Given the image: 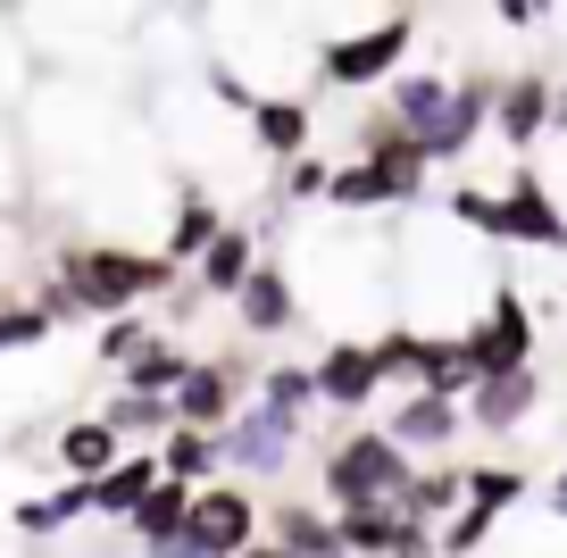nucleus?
I'll use <instances>...</instances> for the list:
<instances>
[{"instance_id":"obj_1","label":"nucleus","mask_w":567,"mask_h":558,"mask_svg":"<svg viewBox=\"0 0 567 558\" xmlns=\"http://www.w3.org/2000/svg\"><path fill=\"white\" fill-rule=\"evenodd\" d=\"M176 267L159 250H125V242H68L59 250V292L42 300V317H134V300L167 292Z\"/></svg>"},{"instance_id":"obj_2","label":"nucleus","mask_w":567,"mask_h":558,"mask_svg":"<svg viewBox=\"0 0 567 558\" xmlns=\"http://www.w3.org/2000/svg\"><path fill=\"white\" fill-rule=\"evenodd\" d=\"M318 484L334 508H401V492L417 484V458L384 434V425H359V434L326 442L318 451Z\"/></svg>"},{"instance_id":"obj_3","label":"nucleus","mask_w":567,"mask_h":558,"mask_svg":"<svg viewBox=\"0 0 567 558\" xmlns=\"http://www.w3.org/2000/svg\"><path fill=\"white\" fill-rule=\"evenodd\" d=\"M417 51V18L409 9H392V18L359 25V34L342 42H318V84L334 92H375V84H401V59Z\"/></svg>"},{"instance_id":"obj_4","label":"nucleus","mask_w":567,"mask_h":558,"mask_svg":"<svg viewBox=\"0 0 567 558\" xmlns=\"http://www.w3.org/2000/svg\"><path fill=\"white\" fill-rule=\"evenodd\" d=\"M425 167H434L425 151H409V158H342L334 184H326V209H342V217L409 209V200H425Z\"/></svg>"},{"instance_id":"obj_5","label":"nucleus","mask_w":567,"mask_h":558,"mask_svg":"<svg viewBox=\"0 0 567 558\" xmlns=\"http://www.w3.org/2000/svg\"><path fill=\"white\" fill-rule=\"evenodd\" d=\"M259 525H267V508L250 500V484L217 475L209 492H193V534H184V550H193V558H243V550L267 541Z\"/></svg>"},{"instance_id":"obj_6","label":"nucleus","mask_w":567,"mask_h":558,"mask_svg":"<svg viewBox=\"0 0 567 558\" xmlns=\"http://www.w3.org/2000/svg\"><path fill=\"white\" fill-rule=\"evenodd\" d=\"M467 342H476V366H484V384H493V375H517V366H534V342H543V326H534L526 292H517V283H501V292L484 300V317L467 326ZM484 384H476V392H484Z\"/></svg>"},{"instance_id":"obj_7","label":"nucleus","mask_w":567,"mask_h":558,"mask_svg":"<svg viewBox=\"0 0 567 558\" xmlns=\"http://www.w3.org/2000/svg\"><path fill=\"white\" fill-rule=\"evenodd\" d=\"M501 242L567 250V209L550 200V175H534V158H517V167L501 175Z\"/></svg>"},{"instance_id":"obj_8","label":"nucleus","mask_w":567,"mask_h":558,"mask_svg":"<svg viewBox=\"0 0 567 558\" xmlns=\"http://www.w3.org/2000/svg\"><path fill=\"white\" fill-rule=\"evenodd\" d=\"M301 434H309V425H292V417H276V409L250 401V409H243V417H234L217 442H226L234 484H250V475H259V484H276V475L292 467V442H301Z\"/></svg>"},{"instance_id":"obj_9","label":"nucleus","mask_w":567,"mask_h":558,"mask_svg":"<svg viewBox=\"0 0 567 558\" xmlns=\"http://www.w3.org/2000/svg\"><path fill=\"white\" fill-rule=\"evenodd\" d=\"M243 392H250V359H200L193 375H184V392H176V425H193V434H226V425L250 409Z\"/></svg>"},{"instance_id":"obj_10","label":"nucleus","mask_w":567,"mask_h":558,"mask_svg":"<svg viewBox=\"0 0 567 558\" xmlns=\"http://www.w3.org/2000/svg\"><path fill=\"white\" fill-rule=\"evenodd\" d=\"M392 442H401L417 467H434V458H460V434H467V409L460 401H434V392H401L392 401Z\"/></svg>"},{"instance_id":"obj_11","label":"nucleus","mask_w":567,"mask_h":558,"mask_svg":"<svg viewBox=\"0 0 567 558\" xmlns=\"http://www.w3.org/2000/svg\"><path fill=\"white\" fill-rule=\"evenodd\" d=\"M493 108H501V75H460V92H451V117L434 125V142H425V158L434 167H451V158H467L484 134H493Z\"/></svg>"},{"instance_id":"obj_12","label":"nucleus","mask_w":567,"mask_h":558,"mask_svg":"<svg viewBox=\"0 0 567 558\" xmlns=\"http://www.w3.org/2000/svg\"><path fill=\"white\" fill-rule=\"evenodd\" d=\"M267 541H276L284 558H351L342 517L318 508V500H267Z\"/></svg>"},{"instance_id":"obj_13","label":"nucleus","mask_w":567,"mask_h":558,"mask_svg":"<svg viewBox=\"0 0 567 558\" xmlns=\"http://www.w3.org/2000/svg\"><path fill=\"white\" fill-rule=\"evenodd\" d=\"M550 108H559V84H550V75H501V108H493V134L509 142L517 158L534 151V142L550 134Z\"/></svg>"},{"instance_id":"obj_14","label":"nucleus","mask_w":567,"mask_h":558,"mask_svg":"<svg viewBox=\"0 0 567 558\" xmlns=\"http://www.w3.org/2000/svg\"><path fill=\"white\" fill-rule=\"evenodd\" d=\"M375 392H384L375 342H326V359H318V401H326V409H368Z\"/></svg>"},{"instance_id":"obj_15","label":"nucleus","mask_w":567,"mask_h":558,"mask_svg":"<svg viewBox=\"0 0 567 558\" xmlns=\"http://www.w3.org/2000/svg\"><path fill=\"white\" fill-rule=\"evenodd\" d=\"M309 134H318V108L301 101V92H267L259 108H250V142H259V158H309Z\"/></svg>"},{"instance_id":"obj_16","label":"nucleus","mask_w":567,"mask_h":558,"mask_svg":"<svg viewBox=\"0 0 567 558\" xmlns=\"http://www.w3.org/2000/svg\"><path fill=\"white\" fill-rule=\"evenodd\" d=\"M543 366H517V375H493V384L476 392V401H467V425H476V434H517V425L534 417V409H543Z\"/></svg>"},{"instance_id":"obj_17","label":"nucleus","mask_w":567,"mask_h":558,"mask_svg":"<svg viewBox=\"0 0 567 558\" xmlns=\"http://www.w3.org/2000/svg\"><path fill=\"white\" fill-rule=\"evenodd\" d=\"M460 508H467V458H434V467H417V484L401 492V517L425 525V534H443Z\"/></svg>"},{"instance_id":"obj_18","label":"nucleus","mask_w":567,"mask_h":558,"mask_svg":"<svg viewBox=\"0 0 567 558\" xmlns=\"http://www.w3.org/2000/svg\"><path fill=\"white\" fill-rule=\"evenodd\" d=\"M259 226H226L217 234V250L193 267V292H209V300H243V283L259 276Z\"/></svg>"},{"instance_id":"obj_19","label":"nucleus","mask_w":567,"mask_h":558,"mask_svg":"<svg viewBox=\"0 0 567 558\" xmlns=\"http://www.w3.org/2000/svg\"><path fill=\"white\" fill-rule=\"evenodd\" d=\"M451 92H460L451 75H401V84H384V108H392V125L425 151V142H434V125L451 117Z\"/></svg>"},{"instance_id":"obj_20","label":"nucleus","mask_w":567,"mask_h":558,"mask_svg":"<svg viewBox=\"0 0 567 558\" xmlns=\"http://www.w3.org/2000/svg\"><path fill=\"white\" fill-rule=\"evenodd\" d=\"M234 309H243V326H250V333H292V326H301V292H292V267L267 259L259 276L243 283V300H234Z\"/></svg>"},{"instance_id":"obj_21","label":"nucleus","mask_w":567,"mask_h":558,"mask_svg":"<svg viewBox=\"0 0 567 558\" xmlns=\"http://www.w3.org/2000/svg\"><path fill=\"white\" fill-rule=\"evenodd\" d=\"M159 484H167L159 451H134V458H117V467L92 484V508H101V517H125V525H134V517H142V500H151Z\"/></svg>"},{"instance_id":"obj_22","label":"nucleus","mask_w":567,"mask_h":558,"mask_svg":"<svg viewBox=\"0 0 567 558\" xmlns=\"http://www.w3.org/2000/svg\"><path fill=\"white\" fill-rule=\"evenodd\" d=\"M217 234H226L217 200H209V193H184V200H176V226H167V242H159V259H167V267H200V259L217 250Z\"/></svg>"},{"instance_id":"obj_23","label":"nucleus","mask_w":567,"mask_h":558,"mask_svg":"<svg viewBox=\"0 0 567 558\" xmlns=\"http://www.w3.org/2000/svg\"><path fill=\"white\" fill-rule=\"evenodd\" d=\"M117 458H125V442H117V434H109V425H101V417H75V425H68V434H59V467H68V475H75V484H101V475H109V467H117Z\"/></svg>"},{"instance_id":"obj_24","label":"nucleus","mask_w":567,"mask_h":558,"mask_svg":"<svg viewBox=\"0 0 567 558\" xmlns=\"http://www.w3.org/2000/svg\"><path fill=\"white\" fill-rule=\"evenodd\" d=\"M159 467H167V484L209 492V484H217V467H226V442H217V434H193V425H176V434L159 442Z\"/></svg>"},{"instance_id":"obj_25","label":"nucleus","mask_w":567,"mask_h":558,"mask_svg":"<svg viewBox=\"0 0 567 558\" xmlns=\"http://www.w3.org/2000/svg\"><path fill=\"white\" fill-rule=\"evenodd\" d=\"M259 409L309 425V417L326 409V401H318V366H292V359H284V366H259Z\"/></svg>"},{"instance_id":"obj_26","label":"nucleus","mask_w":567,"mask_h":558,"mask_svg":"<svg viewBox=\"0 0 567 558\" xmlns=\"http://www.w3.org/2000/svg\"><path fill=\"white\" fill-rule=\"evenodd\" d=\"M334 517H342L351 558H401V541H409V517H401V508H334Z\"/></svg>"},{"instance_id":"obj_27","label":"nucleus","mask_w":567,"mask_h":558,"mask_svg":"<svg viewBox=\"0 0 567 558\" xmlns=\"http://www.w3.org/2000/svg\"><path fill=\"white\" fill-rule=\"evenodd\" d=\"M193 366H200V359H184L176 342H151V350H142L134 366H125V392H142V401H176Z\"/></svg>"},{"instance_id":"obj_28","label":"nucleus","mask_w":567,"mask_h":558,"mask_svg":"<svg viewBox=\"0 0 567 558\" xmlns=\"http://www.w3.org/2000/svg\"><path fill=\"white\" fill-rule=\"evenodd\" d=\"M101 425L117 442H142V434H176V401H142V392H117V401L101 409Z\"/></svg>"},{"instance_id":"obj_29","label":"nucleus","mask_w":567,"mask_h":558,"mask_svg":"<svg viewBox=\"0 0 567 558\" xmlns=\"http://www.w3.org/2000/svg\"><path fill=\"white\" fill-rule=\"evenodd\" d=\"M151 342H159V333L142 326V317H117V326H101V359H109V366H134Z\"/></svg>"},{"instance_id":"obj_30","label":"nucleus","mask_w":567,"mask_h":558,"mask_svg":"<svg viewBox=\"0 0 567 558\" xmlns=\"http://www.w3.org/2000/svg\"><path fill=\"white\" fill-rule=\"evenodd\" d=\"M326 184H334V167H326V158H292V167H284V200H326Z\"/></svg>"},{"instance_id":"obj_31","label":"nucleus","mask_w":567,"mask_h":558,"mask_svg":"<svg viewBox=\"0 0 567 558\" xmlns=\"http://www.w3.org/2000/svg\"><path fill=\"white\" fill-rule=\"evenodd\" d=\"M493 18L509 25V34H543V25H550V0H501Z\"/></svg>"},{"instance_id":"obj_32","label":"nucleus","mask_w":567,"mask_h":558,"mask_svg":"<svg viewBox=\"0 0 567 558\" xmlns=\"http://www.w3.org/2000/svg\"><path fill=\"white\" fill-rule=\"evenodd\" d=\"M42 333H51V317H42V309H9V317H0V350L42 342Z\"/></svg>"},{"instance_id":"obj_33","label":"nucleus","mask_w":567,"mask_h":558,"mask_svg":"<svg viewBox=\"0 0 567 558\" xmlns=\"http://www.w3.org/2000/svg\"><path fill=\"white\" fill-rule=\"evenodd\" d=\"M550 525L567 534V458H559V475H550Z\"/></svg>"},{"instance_id":"obj_34","label":"nucleus","mask_w":567,"mask_h":558,"mask_svg":"<svg viewBox=\"0 0 567 558\" xmlns=\"http://www.w3.org/2000/svg\"><path fill=\"white\" fill-rule=\"evenodd\" d=\"M550 134H567V84H559V108H550Z\"/></svg>"},{"instance_id":"obj_35","label":"nucleus","mask_w":567,"mask_h":558,"mask_svg":"<svg viewBox=\"0 0 567 558\" xmlns=\"http://www.w3.org/2000/svg\"><path fill=\"white\" fill-rule=\"evenodd\" d=\"M243 558H284V550H276V541H259V550H243Z\"/></svg>"}]
</instances>
